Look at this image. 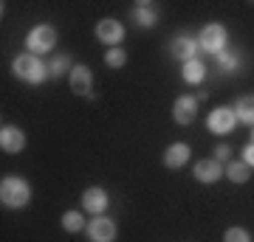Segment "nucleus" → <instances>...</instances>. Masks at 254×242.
<instances>
[{
	"label": "nucleus",
	"instance_id": "1",
	"mask_svg": "<svg viewBox=\"0 0 254 242\" xmlns=\"http://www.w3.org/2000/svg\"><path fill=\"white\" fill-rule=\"evenodd\" d=\"M28 200H31V186L23 178L9 175L0 180V203L6 208H23L28 206Z\"/></svg>",
	"mask_w": 254,
	"mask_h": 242
},
{
	"label": "nucleus",
	"instance_id": "2",
	"mask_svg": "<svg viewBox=\"0 0 254 242\" xmlns=\"http://www.w3.org/2000/svg\"><path fill=\"white\" fill-rule=\"evenodd\" d=\"M11 71H14V76H17L20 82L40 85V82L48 76V65L34 54H20V56H14V62H11Z\"/></svg>",
	"mask_w": 254,
	"mask_h": 242
},
{
	"label": "nucleus",
	"instance_id": "3",
	"mask_svg": "<svg viewBox=\"0 0 254 242\" xmlns=\"http://www.w3.org/2000/svg\"><path fill=\"white\" fill-rule=\"evenodd\" d=\"M54 43H57V31L51 26H46V23H40V26L31 28V31H28V40H26L28 54H34V56L48 54V51L54 48Z\"/></svg>",
	"mask_w": 254,
	"mask_h": 242
},
{
	"label": "nucleus",
	"instance_id": "4",
	"mask_svg": "<svg viewBox=\"0 0 254 242\" xmlns=\"http://www.w3.org/2000/svg\"><path fill=\"white\" fill-rule=\"evenodd\" d=\"M237 127V116L232 107H215L206 118V130H212L215 135H229Z\"/></svg>",
	"mask_w": 254,
	"mask_h": 242
},
{
	"label": "nucleus",
	"instance_id": "5",
	"mask_svg": "<svg viewBox=\"0 0 254 242\" xmlns=\"http://www.w3.org/2000/svg\"><path fill=\"white\" fill-rule=\"evenodd\" d=\"M200 48H206L209 54H220V51H223V48H226V28L220 26V23H209L206 28H203V31H200Z\"/></svg>",
	"mask_w": 254,
	"mask_h": 242
},
{
	"label": "nucleus",
	"instance_id": "6",
	"mask_svg": "<svg viewBox=\"0 0 254 242\" xmlns=\"http://www.w3.org/2000/svg\"><path fill=\"white\" fill-rule=\"evenodd\" d=\"M85 231H88V240L91 242H113L116 240V223L105 214L88 220V228Z\"/></svg>",
	"mask_w": 254,
	"mask_h": 242
},
{
	"label": "nucleus",
	"instance_id": "7",
	"mask_svg": "<svg viewBox=\"0 0 254 242\" xmlns=\"http://www.w3.org/2000/svg\"><path fill=\"white\" fill-rule=\"evenodd\" d=\"M96 40L105 43L108 48H119V43L125 40V26L113 17H105L96 23Z\"/></svg>",
	"mask_w": 254,
	"mask_h": 242
},
{
	"label": "nucleus",
	"instance_id": "8",
	"mask_svg": "<svg viewBox=\"0 0 254 242\" xmlns=\"http://www.w3.org/2000/svg\"><path fill=\"white\" fill-rule=\"evenodd\" d=\"M23 146H26V135H23V130L14 124H3L0 127V149L9 155H17L23 152Z\"/></svg>",
	"mask_w": 254,
	"mask_h": 242
},
{
	"label": "nucleus",
	"instance_id": "9",
	"mask_svg": "<svg viewBox=\"0 0 254 242\" xmlns=\"http://www.w3.org/2000/svg\"><path fill=\"white\" fill-rule=\"evenodd\" d=\"M108 203H110V197H108V192L102 186H91V189H85L82 192V208L88 211V214H93V217H99L105 208H108Z\"/></svg>",
	"mask_w": 254,
	"mask_h": 242
},
{
	"label": "nucleus",
	"instance_id": "10",
	"mask_svg": "<svg viewBox=\"0 0 254 242\" xmlns=\"http://www.w3.org/2000/svg\"><path fill=\"white\" fill-rule=\"evenodd\" d=\"M192 175H195V180H200V183H215V180L223 178V163L215 161V158H200V161L192 166Z\"/></svg>",
	"mask_w": 254,
	"mask_h": 242
},
{
	"label": "nucleus",
	"instance_id": "11",
	"mask_svg": "<svg viewBox=\"0 0 254 242\" xmlns=\"http://www.w3.org/2000/svg\"><path fill=\"white\" fill-rule=\"evenodd\" d=\"M93 73L88 65H73L71 68V90L73 93H79V96H88V99H93Z\"/></svg>",
	"mask_w": 254,
	"mask_h": 242
},
{
	"label": "nucleus",
	"instance_id": "12",
	"mask_svg": "<svg viewBox=\"0 0 254 242\" xmlns=\"http://www.w3.org/2000/svg\"><path fill=\"white\" fill-rule=\"evenodd\" d=\"M195 116H198V99L195 96H178L173 104V118L178 121V124H192L195 121Z\"/></svg>",
	"mask_w": 254,
	"mask_h": 242
},
{
	"label": "nucleus",
	"instance_id": "13",
	"mask_svg": "<svg viewBox=\"0 0 254 242\" xmlns=\"http://www.w3.org/2000/svg\"><path fill=\"white\" fill-rule=\"evenodd\" d=\"M190 146L181 141H175L167 146V152H164V166L167 169H181V166H187V161H190Z\"/></svg>",
	"mask_w": 254,
	"mask_h": 242
},
{
	"label": "nucleus",
	"instance_id": "14",
	"mask_svg": "<svg viewBox=\"0 0 254 242\" xmlns=\"http://www.w3.org/2000/svg\"><path fill=\"white\" fill-rule=\"evenodd\" d=\"M195 51H198V43L190 40V37H175L173 45H170V54H173L175 59H181V62L195 59Z\"/></svg>",
	"mask_w": 254,
	"mask_h": 242
},
{
	"label": "nucleus",
	"instance_id": "15",
	"mask_svg": "<svg viewBox=\"0 0 254 242\" xmlns=\"http://www.w3.org/2000/svg\"><path fill=\"white\" fill-rule=\"evenodd\" d=\"M235 116L237 121H243V124L254 127V93H246V96H240V99L235 101Z\"/></svg>",
	"mask_w": 254,
	"mask_h": 242
},
{
	"label": "nucleus",
	"instance_id": "16",
	"mask_svg": "<svg viewBox=\"0 0 254 242\" xmlns=\"http://www.w3.org/2000/svg\"><path fill=\"white\" fill-rule=\"evenodd\" d=\"M181 76L187 79V85H200L203 76H206V65L200 62V59H190V62H184Z\"/></svg>",
	"mask_w": 254,
	"mask_h": 242
},
{
	"label": "nucleus",
	"instance_id": "17",
	"mask_svg": "<svg viewBox=\"0 0 254 242\" xmlns=\"http://www.w3.org/2000/svg\"><path fill=\"white\" fill-rule=\"evenodd\" d=\"M223 175H226L232 183H246V180L252 178V166L246 161H229L226 169H223Z\"/></svg>",
	"mask_w": 254,
	"mask_h": 242
},
{
	"label": "nucleus",
	"instance_id": "18",
	"mask_svg": "<svg viewBox=\"0 0 254 242\" xmlns=\"http://www.w3.org/2000/svg\"><path fill=\"white\" fill-rule=\"evenodd\" d=\"M136 23L141 28H153L158 23V9L153 3H136Z\"/></svg>",
	"mask_w": 254,
	"mask_h": 242
},
{
	"label": "nucleus",
	"instance_id": "19",
	"mask_svg": "<svg viewBox=\"0 0 254 242\" xmlns=\"http://www.w3.org/2000/svg\"><path fill=\"white\" fill-rule=\"evenodd\" d=\"M63 228L68 234H76V231H82V228H88V223L82 220L79 211H65L63 214Z\"/></svg>",
	"mask_w": 254,
	"mask_h": 242
},
{
	"label": "nucleus",
	"instance_id": "20",
	"mask_svg": "<svg viewBox=\"0 0 254 242\" xmlns=\"http://www.w3.org/2000/svg\"><path fill=\"white\" fill-rule=\"evenodd\" d=\"M65 71H71V56L68 54H57L54 59H51V65H48V76L57 79V76H63Z\"/></svg>",
	"mask_w": 254,
	"mask_h": 242
},
{
	"label": "nucleus",
	"instance_id": "21",
	"mask_svg": "<svg viewBox=\"0 0 254 242\" xmlns=\"http://www.w3.org/2000/svg\"><path fill=\"white\" fill-rule=\"evenodd\" d=\"M125 62H127V54L122 48H108V51H105V65H108V68H122Z\"/></svg>",
	"mask_w": 254,
	"mask_h": 242
},
{
	"label": "nucleus",
	"instance_id": "22",
	"mask_svg": "<svg viewBox=\"0 0 254 242\" xmlns=\"http://www.w3.org/2000/svg\"><path fill=\"white\" fill-rule=\"evenodd\" d=\"M223 242H252V237H249L246 228H229L223 234Z\"/></svg>",
	"mask_w": 254,
	"mask_h": 242
},
{
	"label": "nucleus",
	"instance_id": "23",
	"mask_svg": "<svg viewBox=\"0 0 254 242\" xmlns=\"http://www.w3.org/2000/svg\"><path fill=\"white\" fill-rule=\"evenodd\" d=\"M218 65H220V71H235V68H237V56L229 54V51H220V54H218Z\"/></svg>",
	"mask_w": 254,
	"mask_h": 242
},
{
	"label": "nucleus",
	"instance_id": "24",
	"mask_svg": "<svg viewBox=\"0 0 254 242\" xmlns=\"http://www.w3.org/2000/svg\"><path fill=\"white\" fill-rule=\"evenodd\" d=\"M229 152H232V149H229L226 144H218V146H215V161H220V163H223V161L229 158Z\"/></svg>",
	"mask_w": 254,
	"mask_h": 242
},
{
	"label": "nucleus",
	"instance_id": "25",
	"mask_svg": "<svg viewBox=\"0 0 254 242\" xmlns=\"http://www.w3.org/2000/svg\"><path fill=\"white\" fill-rule=\"evenodd\" d=\"M243 161H246V163H249V166L254 169V144H249V146L243 149Z\"/></svg>",
	"mask_w": 254,
	"mask_h": 242
}]
</instances>
